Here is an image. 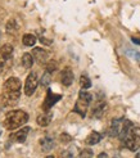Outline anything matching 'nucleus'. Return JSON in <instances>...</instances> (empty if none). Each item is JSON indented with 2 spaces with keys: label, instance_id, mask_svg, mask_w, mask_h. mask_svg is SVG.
<instances>
[{
  "label": "nucleus",
  "instance_id": "nucleus-27",
  "mask_svg": "<svg viewBox=\"0 0 140 158\" xmlns=\"http://www.w3.org/2000/svg\"><path fill=\"white\" fill-rule=\"evenodd\" d=\"M99 157H107V154H105V153H100Z\"/></svg>",
  "mask_w": 140,
  "mask_h": 158
},
{
  "label": "nucleus",
  "instance_id": "nucleus-6",
  "mask_svg": "<svg viewBox=\"0 0 140 158\" xmlns=\"http://www.w3.org/2000/svg\"><path fill=\"white\" fill-rule=\"evenodd\" d=\"M60 98H62L60 94H54V93H51L50 89H48V95H46V98H45V100H44V104H43V108H44L45 112H48V110H49L54 104H56Z\"/></svg>",
  "mask_w": 140,
  "mask_h": 158
},
{
  "label": "nucleus",
  "instance_id": "nucleus-22",
  "mask_svg": "<svg viewBox=\"0 0 140 158\" xmlns=\"http://www.w3.org/2000/svg\"><path fill=\"white\" fill-rule=\"evenodd\" d=\"M59 140H60V143H63V144H67L69 143V141L72 140V138L68 135V134H60V136H59Z\"/></svg>",
  "mask_w": 140,
  "mask_h": 158
},
{
  "label": "nucleus",
  "instance_id": "nucleus-10",
  "mask_svg": "<svg viewBox=\"0 0 140 158\" xmlns=\"http://www.w3.org/2000/svg\"><path fill=\"white\" fill-rule=\"evenodd\" d=\"M28 132H30V127H22L17 132L10 134V139H13L14 141H17V143H25L26 139H27Z\"/></svg>",
  "mask_w": 140,
  "mask_h": 158
},
{
  "label": "nucleus",
  "instance_id": "nucleus-28",
  "mask_svg": "<svg viewBox=\"0 0 140 158\" xmlns=\"http://www.w3.org/2000/svg\"><path fill=\"white\" fill-rule=\"evenodd\" d=\"M0 132H2V131H0Z\"/></svg>",
  "mask_w": 140,
  "mask_h": 158
},
{
  "label": "nucleus",
  "instance_id": "nucleus-1",
  "mask_svg": "<svg viewBox=\"0 0 140 158\" xmlns=\"http://www.w3.org/2000/svg\"><path fill=\"white\" fill-rule=\"evenodd\" d=\"M22 84L17 77H10L4 82L2 91V100L8 107H13L19 102Z\"/></svg>",
  "mask_w": 140,
  "mask_h": 158
},
{
  "label": "nucleus",
  "instance_id": "nucleus-15",
  "mask_svg": "<svg viewBox=\"0 0 140 158\" xmlns=\"http://www.w3.org/2000/svg\"><path fill=\"white\" fill-rule=\"evenodd\" d=\"M40 145L44 152H49L54 148V139L50 136H45L40 140Z\"/></svg>",
  "mask_w": 140,
  "mask_h": 158
},
{
  "label": "nucleus",
  "instance_id": "nucleus-12",
  "mask_svg": "<svg viewBox=\"0 0 140 158\" xmlns=\"http://www.w3.org/2000/svg\"><path fill=\"white\" fill-rule=\"evenodd\" d=\"M105 108H107V104L104 100H99L98 103L94 106V108H93V117L95 118H102L104 112H105Z\"/></svg>",
  "mask_w": 140,
  "mask_h": 158
},
{
  "label": "nucleus",
  "instance_id": "nucleus-26",
  "mask_svg": "<svg viewBox=\"0 0 140 158\" xmlns=\"http://www.w3.org/2000/svg\"><path fill=\"white\" fill-rule=\"evenodd\" d=\"M40 41H41L43 44H46V45H50V44H51V41H50V40H46L45 37H41V39H40Z\"/></svg>",
  "mask_w": 140,
  "mask_h": 158
},
{
  "label": "nucleus",
  "instance_id": "nucleus-14",
  "mask_svg": "<svg viewBox=\"0 0 140 158\" xmlns=\"http://www.w3.org/2000/svg\"><path fill=\"white\" fill-rule=\"evenodd\" d=\"M100 140H102V134H99L97 131H91L86 136V139H85V143H86L88 145H95V144L99 143Z\"/></svg>",
  "mask_w": 140,
  "mask_h": 158
},
{
  "label": "nucleus",
  "instance_id": "nucleus-16",
  "mask_svg": "<svg viewBox=\"0 0 140 158\" xmlns=\"http://www.w3.org/2000/svg\"><path fill=\"white\" fill-rule=\"evenodd\" d=\"M34 57H32V54H30V53H25L22 55V66L25 67L26 69L31 68L34 64Z\"/></svg>",
  "mask_w": 140,
  "mask_h": 158
},
{
  "label": "nucleus",
  "instance_id": "nucleus-11",
  "mask_svg": "<svg viewBox=\"0 0 140 158\" xmlns=\"http://www.w3.org/2000/svg\"><path fill=\"white\" fill-rule=\"evenodd\" d=\"M12 55H13V45L5 44L0 48V59L2 60L9 62L12 59Z\"/></svg>",
  "mask_w": 140,
  "mask_h": 158
},
{
  "label": "nucleus",
  "instance_id": "nucleus-19",
  "mask_svg": "<svg viewBox=\"0 0 140 158\" xmlns=\"http://www.w3.org/2000/svg\"><path fill=\"white\" fill-rule=\"evenodd\" d=\"M80 86L84 90L91 88V81H90V78L88 77V75H81V77H80Z\"/></svg>",
  "mask_w": 140,
  "mask_h": 158
},
{
  "label": "nucleus",
  "instance_id": "nucleus-2",
  "mask_svg": "<svg viewBox=\"0 0 140 158\" xmlns=\"http://www.w3.org/2000/svg\"><path fill=\"white\" fill-rule=\"evenodd\" d=\"M28 121V114L25 110H10L8 112L5 118H4V127L6 130H15L21 127L22 125H25Z\"/></svg>",
  "mask_w": 140,
  "mask_h": 158
},
{
  "label": "nucleus",
  "instance_id": "nucleus-7",
  "mask_svg": "<svg viewBox=\"0 0 140 158\" xmlns=\"http://www.w3.org/2000/svg\"><path fill=\"white\" fill-rule=\"evenodd\" d=\"M123 125H125V118H114L111 123L109 127V135L111 136H120V134L122 132Z\"/></svg>",
  "mask_w": 140,
  "mask_h": 158
},
{
  "label": "nucleus",
  "instance_id": "nucleus-4",
  "mask_svg": "<svg viewBox=\"0 0 140 158\" xmlns=\"http://www.w3.org/2000/svg\"><path fill=\"white\" fill-rule=\"evenodd\" d=\"M91 100H93V95L90 93L85 91V90L80 91L79 99H77V102H76L73 110L76 113H79L81 117H85V114H86V110L89 108V104L91 103Z\"/></svg>",
  "mask_w": 140,
  "mask_h": 158
},
{
  "label": "nucleus",
  "instance_id": "nucleus-23",
  "mask_svg": "<svg viewBox=\"0 0 140 158\" xmlns=\"http://www.w3.org/2000/svg\"><path fill=\"white\" fill-rule=\"evenodd\" d=\"M126 54H127V55H130V57H133L134 59L140 60V53H138V52H135V50H127V52H126Z\"/></svg>",
  "mask_w": 140,
  "mask_h": 158
},
{
  "label": "nucleus",
  "instance_id": "nucleus-5",
  "mask_svg": "<svg viewBox=\"0 0 140 158\" xmlns=\"http://www.w3.org/2000/svg\"><path fill=\"white\" fill-rule=\"evenodd\" d=\"M37 85H39V77H37L36 72H31L27 76L26 82H25V94L27 97H31L36 91Z\"/></svg>",
  "mask_w": 140,
  "mask_h": 158
},
{
  "label": "nucleus",
  "instance_id": "nucleus-17",
  "mask_svg": "<svg viewBox=\"0 0 140 158\" xmlns=\"http://www.w3.org/2000/svg\"><path fill=\"white\" fill-rule=\"evenodd\" d=\"M5 31H6V34H15L18 31V25H17V21H15L14 18H12V19H9L8 21V23H6V27H5Z\"/></svg>",
  "mask_w": 140,
  "mask_h": 158
},
{
  "label": "nucleus",
  "instance_id": "nucleus-25",
  "mask_svg": "<svg viewBox=\"0 0 140 158\" xmlns=\"http://www.w3.org/2000/svg\"><path fill=\"white\" fill-rule=\"evenodd\" d=\"M131 41H133L134 44L140 45V36H134V37H131Z\"/></svg>",
  "mask_w": 140,
  "mask_h": 158
},
{
  "label": "nucleus",
  "instance_id": "nucleus-21",
  "mask_svg": "<svg viewBox=\"0 0 140 158\" xmlns=\"http://www.w3.org/2000/svg\"><path fill=\"white\" fill-rule=\"evenodd\" d=\"M57 67H58V64H57L56 60H50V62L46 63V71L50 73L54 72V71H57Z\"/></svg>",
  "mask_w": 140,
  "mask_h": 158
},
{
  "label": "nucleus",
  "instance_id": "nucleus-13",
  "mask_svg": "<svg viewBox=\"0 0 140 158\" xmlns=\"http://www.w3.org/2000/svg\"><path fill=\"white\" fill-rule=\"evenodd\" d=\"M51 118H53V114L50 112H46V113H43V114H39L37 118H36V122L39 126H48L50 122H51Z\"/></svg>",
  "mask_w": 140,
  "mask_h": 158
},
{
  "label": "nucleus",
  "instance_id": "nucleus-8",
  "mask_svg": "<svg viewBox=\"0 0 140 158\" xmlns=\"http://www.w3.org/2000/svg\"><path fill=\"white\" fill-rule=\"evenodd\" d=\"M32 57L34 59L39 63V64H45L46 62H48V58H49V53L46 52L45 49L43 48H35L32 49Z\"/></svg>",
  "mask_w": 140,
  "mask_h": 158
},
{
  "label": "nucleus",
  "instance_id": "nucleus-9",
  "mask_svg": "<svg viewBox=\"0 0 140 158\" xmlns=\"http://www.w3.org/2000/svg\"><path fill=\"white\" fill-rule=\"evenodd\" d=\"M73 72H72V69L69 68V67H66L63 71H62V73H60V82L63 84L64 86H71L72 82H73Z\"/></svg>",
  "mask_w": 140,
  "mask_h": 158
},
{
  "label": "nucleus",
  "instance_id": "nucleus-3",
  "mask_svg": "<svg viewBox=\"0 0 140 158\" xmlns=\"http://www.w3.org/2000/svg\"><path fill=\"white\" fill-rule=\"evenodd\" d=\"M125 147L131 152H136L140 149V127L138 126H131L125 138L122 139Z\"/></svg>",
  "mask_w": 140,
  "mask_h": 158
},
{
  "label": "nucleus",
  "instance_id": "nucleus-18",
  "mask_svg": "<svg viewBox=\"0 0 140 158\" xmlns=\"http://www.w3.org/2000/svg\"><path fill=\"white\" fill-rule=\"evenodd\" d=\"M22 43L26 46H34L36 44V36L32 34H26L22 37Z\"/></svg>",
  "mask_w": 140,
  "mask_h": 158
},
{
  "label": "nucleus",
  "instance_id": "nucleus-24",
  "mask_svg": "<svg viewBox=\"0 0 140 158\" xmlns=\"http://www.w3.org/2000/svg\"><path fill=\"white\" fill-rule=\"evenodd\" d=\"M94 154H93V152L90 151V149H84V151L80 153V157H93Z\"/></svg>",
  "mask_w": 140,
  "mask_h": 158
},
{
  "label": "nucleus",
  "instance_id": "nucleus-20",
  "mask_svg": "<svg viewBox=\"0 0 140 158\" xmlns=\"http://www.w3.org/2000/svg\"><path fill=\"white\" fill-rule=\"evenodd\" d=\"M50 82H51V73L46 71V72L43 75V78H41V85L44 86V88H48Z\"/></svg>",
  "mask_w": 140,
  "mask_h": 158
}]
</instances>
